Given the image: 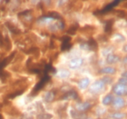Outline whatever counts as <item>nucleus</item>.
Instances as JSON below:
<instances>
[{"label":"nucleus","instance_id":"obj_13","mask_svg":"<svg viewBox=\"0 0 127 119\" xmlns=\"http://www.w3.org/2000/svg\"><path fill=\"white\" fill-rule=\"evenodd\" d=\"M70 117L73 119H85L86 117V114L85 113H80V112L76 111L75 109L72 108L70 110Z\"/></svg>","mask_w":127,"mask_h":119},{"label":"nucleus","instance_id":"obj_20","mask_svg":"<svg viewBox=\"0 0 127 119\" xmlns=\"http://www.w3.org/2000/svg\"><path fill=\"white\" fill-rule=\"evenodd\" d=\"M113 39L114 41H116V42H122L123 40H125V37H123V35H120V34H114L113 36Z\"/></svg>","mask_w":127,"mask_h":119},{"label":"nucleus","instance_id":"obj_24","mask_svg":"<svg viewBox=\"0 0 127 119\" xmlns=\"http://www.w3.org/2000/svg\"><path fill=\"white\" fill-rule=\"evenodd\" d=\"M123 52L125 54H126V44L124 45V47H123Z\"/></svg>","mask_w":127,"mask_h":119},{"label":"nucleus","instance_id":"obj_23","mask_svg":"<svg viewBox=\"0 0 127 119\" xmlns=\"http://www.w3.org/2000/svg\"><path fill=\"white\" fill-rule=\"evenodd\" d=\"M126 61H127V57H126V56H125V57L123 58V60L121 59V61H120V62L124 64V66H126Z\"/></svg>","mask_w":127,"mask_h":119},{"label":"nucleus","instance_id":"obj_2","mask_svg":"<svg viewBox=\"0 0 127 119\" xmlns=\"http://www.w3.org/2000/svg\"><path fill=\"white\" fill-rule=\"evenodd\" d=\"M92 106H93V104L91 103L90 101H81V102L77 101L74 103V106L73 108L75 109L76 111L80 112V113H85L86 114V112L92 109Z\"/></svg>","mask_w":127,"mask_h":119},{"label":"nucleus","instance_id":"obj_7","mask_svg":"<svg viewBox=\"0 0 127 119\" xmlns=\"http://www.w3.org/2000/svg\"><path fill=\"white\" fill-rule=\"evenodd\" d=\"M99 73L103 76H108V77H112L116 75L117 73V68L114 67V66H104L99 70Z\"/></svg>","mask_w":127,"mask_h":119},{"label":"nucleus","instance_id":"obj_21","mask_svg":"<svg viewBox=\"0 0 127 119\" xmlns=\"http://www.w3.org/2000/svg\"><path fill=\"white\" fill-rule=\"evenodd\" d=\"M117 84H120V85H127V78H123V77H119L118 80H117Z\"/></svg>","mask_w":127,"mask_h":119},{"label":"nucleus","instance_id":"obj_19","mask_svg":"<svg viewBox=\"0 0 127 119\" xmlns=\"http://www.w3.org/2000/svg\"><path fill=\"white\" fill-rule=\"evenodd\" d=\"M101 80L104 83V85H105L106 86L110 85H113V83H114V79H113L111 77H108V76H103V77H101Z\"/></svg>","mask_w":127,"mask_h":119},{"label":"nucleus","instance_id":"obj_4","mask_svg":"<svg viewBox=\"0 0 127 119\" xmlns=\"http://www.w3.org/2000/svg\"><path fill=\"white\" fill-rule=\"evenodd\" d=\"M84 63H85V60L81 56H76V57L71 58L68 62V70L74 71V70L80 69L84 66Z\"/></svg>","mask_w":127,"mask_h":119},{"label":"nucleus","instance_id":"obj_3","mask_svg":"<svg viewBox=\"0 0 127 119\" xmlns=\"http://www.w3.org/2000/svg\"><path fill=\"white\" fill-rule=\"evenodd\" d=\"M126 106V99L122 96H114V101L111 105V107L114 109V111H122Z\"/></svg>","mask_w":127,"mask_h":119},{"label":"nucleus","instance_id":"obj_14","mask_svg":"<svg viewBox=\"0 0 127 119\" xmlns=\"http://www.w3.org/2000/svg\"><path fill=\"white\" fill-rule=\"evenodd\" d=\"M55 98H56V94L54 91L50 90V91H47V92L45 93V95H44V101H45V103H53L54 100H55Z\"/></svg>","mask_w":127,"mask_h":119},{"label":"nucleus","instance_id":"obj_17","mask_svg":"<svg viewBox=\"0 0 127 119\" xmlns=\"http://www.w3.org/2000/svg\"><path fill=\"white\" fill-rule=\"evenodd\" d=\"M114 46H112V45H109V46H107V47L103 48V50H102V52H101V54H102V56H103V57H106V56H108L109 55H111V54L114 53Z\"/></svg>","mask_w":127,"mask_h":119},{"label":"nucleus","instance_id":"obj_8","mask_svg":"<svg viewBox=\"0 0 127 119\" xmlns=\"http://www.w3.org/2000/svg\"><path fill=\"white\" fill-rule=\"evenodd\" d=\"M114 95L112 94V93H108V94H105L102 97V100H101V105L104 107H108V106H111L113 101H114Z\"/></svg>","mask_w":127,"mask_h":119},{"label":"nucleus","instance_id":"obj_10","mask_svg":"<svg viewBox=\"0 0 127 119\" xmlns=\"http://www.w3.org/2000/svg\"><path fill=\"white\" fill-rule=\"evenodd\" d=\"M54 20L55 19L53 17H51V16H43L41 18H39L38 20L36 21V24L40 27H45V26H50L51 24H53L54 23Z\"/></svg>","mask_w":127,"mask_h":119},{"label":"nucleus","instance_id":"obj_22","mask_svg":"<svg viewBox=\"0 0 127 119\" xmlns=\"http://www.w3.org/2000/svg\"><path fill=\"white\" fill-rule=\"evenodd\" d=\"M123 77V78H127L126 70H125V71H123V73H121V77Z\"/></svg>","mask_w":127,"mask_h":119},{"label":"nucleus","instance_id":"obj_9","mask_svg":"<svg viewBox=\"0 0 127 119\" xmlns=\"http://www.w3.org/2000/svg\"><path fill=\"white\" fill-rule=\"evenodd\" d=\"M121 59L122 58L120 57V56H118L115 53H113L111 55H109L108 56H106L105 62L108 66H112V65H116V64H118L121 61Z\"/></svg>","mask_w":127,"mask_h":119},{"label":"nucleus","instance_id":"obj_6","mask_svg":"<svg viewBox=\"0 0 127 119\" xmlns=\"http://www.w3.org/2000/svg\"><path fill=\"white\" fill-rule=\"evenodd\" d=\"M90 85H91L90 78L85 77L78 80V82H77V88L80 91H86L88 89V87L90 86Z\"/></svg>","mask_w":127,"mask_h":119},{"label":"nucleus","instance_id":"obj_11","mask_svg":"<svg viewBox=\"0 0 127 119\" xmlns=\"http://www.w3.org/2000/svg\"><path fill=\"white\" fill-rule=\"evenodd\" d=\"M70 76H71V72H70V70L66 68L59 69L56 74V77L59 79H67L70 77Z\"/></svg>","mask_w":127,"mask_h":119},{"label":"nucleus","instance_id":"obj_25","mask_svg":"<svg viewBox=\"0 0 127 119\" xmlns=\"http://www.w3.org/2000/svg\"><path fill=\"white\" fill-rule=\"evenodd\" d=\"M85 119H95V118H94V117H86Z\"/></svg>","mask_w":127,"mask_h":119},{"label":"nucleus","instance_id":"obj_18","mask_svg":"<svg viewBox=\"0 0 127 119\" xmlns=\"http://www.w3.org/2000/svg\"><path fill=\"white\" fill-rule=\"evenodd\" d=\"M54 116L49 113H40L35 117V119H53Z\"/></svg>","mask_w":127,"mask_h":119},{"label":"nucleus","instance_id":"obj_5","mask_svg":"<svg viewBox=\"0 0 127 119\" xmlns=\"http://www.w3.org/2000/svg\"><path fill=\"white\" fill-rule=\"evenodd\" d=\"M127 85H120V84H114L113 86H112V94L114 95V96H122V97H125L127 94Z\"/></svg>","mask_w":127,"mask_h":119},{"label":"nucleus","instance_id":"obj_26","mask_svg":"<svg viewBox=\"0 0 127 119\" xmlns=\"http://www.w3.org/2000/svg\"><path fill=\"white\" fill-rule=\"evenodd\" d=\"M100 119H111V118H109V117H104V118H100Z\"/></svg>","mask_w":127,"mask_h":119},{"label":"nucleus","instance_id":"obj_12","mask_svg":"<svg viewBox=\"0 0 127 119\" xmlns=\"http://www.w3.org/2000/svg\"><path fill=\"white\" fill-rule=\"evenodd\" d=\"M107 117L111 119H126V113L123 111H113L108 113Z\"/></svg>","mask_w":127,"mask_h":119},{"label":"nucleus","instance_id":"obj_15","mask_svg":"<svg viewBox=\"0 0 127 119\" xmlns=\"http://www.w3.org/2000/svg\"><path fill=\"white\" fill-rule=\"evenodd\" d=\"M106 113H107V108H106V107H104V106H97V107L95 108V114L97 117H103V116L106 115Z\"/></svg>","mask_w":127,"mask_h":119},{"label":"nucleus","instance_id":"obj_1","mask_svg":"<svg viewBox=\"0 0 127 119\" xmlns=\"http://www.w3.org/2000/svg\"><path fill=\"white\" fill-rule=\"evenodd\" d=\"M106 87H107V86L104 85V83L101 80V78H99V79L95 80L93 83H91L90 86L88 87L87 90L91 95H98L103 94V93L105 91Z\"/></svg>","mask_w":127,"mask_h":119},{"label":"nucleus","instance_id":"obj_16","mask_svg":"<svg viewBox=\"0 0 127 119\" xmlns=\"http://www.w3.org/2000/svg\"><path fill=\"white\" fill-rule=\"evenodd\" d=\"M64 99H65V100H76L77 99L76 92H74V91H69L64 96Z\"/></svg>","mask_w":127,"mask_h":119}]
</instances>
